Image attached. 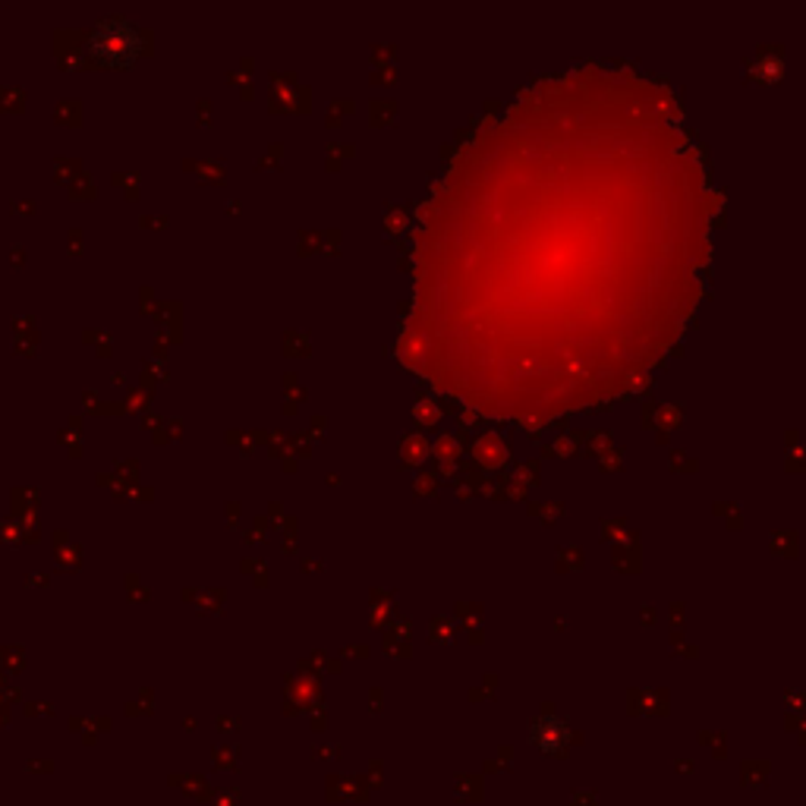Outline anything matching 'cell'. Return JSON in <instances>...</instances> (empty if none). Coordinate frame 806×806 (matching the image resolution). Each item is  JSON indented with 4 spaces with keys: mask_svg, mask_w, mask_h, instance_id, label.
Listing matches in <instances>:
<instances>
[{
    "mask_svg": "<svg viewBox=\"0 0 806 806\" xmlns=\"http://www.w3.org/2000/svg\"><path fill=\"white\" fill-rule=\"evenodd\" d=\"M89 45H92V54L99 57L101 64H107V67H129L139 57L142 38H139V32L126 23V20H104V23L95 25Z\"/></svg>",
    "mask_w": 806,
    "mask_h": 806,
    "instance_id": "cell-1",
    "label": "cell"
}]
</instances>
